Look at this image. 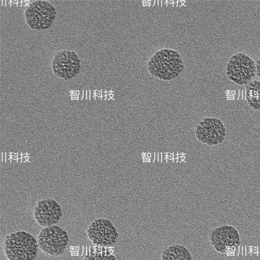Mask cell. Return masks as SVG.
<instances>
[{
    "instance_id": "1",
    "label": "cell",
    "mask_w": 260,
    "mask_h": 260,
    "mask_svg": "<svg viewBox=\"0 0 260 260\" xmlns=\"http://www.w3.org/2000/svg\"><path fill=\"white\" fill-rule=\"evenodd\" d=\"M147 69L156 78L168 81L179 77L184 71L185 65L178 51L165 48L150 56L147 62Z\"/></svg>"
},
{
    "instance_id": "2",
    "label": "cell",
    "mask_w": 260,
    "mask_h": 260,
    "mask_svg": "<svg viewBox=\"0 0 260 260\" xmlns=\"http://www.w3.org/2000/svg\"><path fill=\"white\" fill-rule=\"evenodd\" d=\"M38 248L35 237L23 231L10 234L3 243L4 254L8 260H35Z\"/></svg>"
},
{
    "instance_id": "3",
    "label": "cell",
    "mask_w": 260,
    "mask_h": 260,
    "mask_svg": "<svg viewBox=\"0 0 260 260\" xmlns=\"http://www.w3.org/2000/svg\"><path fill=\"white\" fill-rule=\"evenodd\" d=\"M225 74L229 80L236 84L246 85L256 75V62L246 53L237 52L229 60Z\"/></svg>"
},
{
    "instance_id": "4",
    "label": "cell",
    "mask_w": 260,
    "mask_h": 260,
    "mask_svg": "<svg viewBox=\"0 0 260 260\" xmlns=\"http://www.w3.org/2000/svg\"><path fill=\"white\" fill-rule=\"evenodd\" d=\"M57 15L55 7L47 1L37 0L28 5L24 12L27 25L32 29L42 31L48 29Z\"/></svg>"
},
{
    "instance_id": "5",
    "label": "cell",
    "mask_w": 260,
    "mask_h": 260,
    "mask_svg": "<svg viewBox=\"0 0 260 260\" xmlns=\"http://www.w3.org/2000/svg\"><path fill=\"white\" fill-rule=\"evenodd\" d=\"M67 232L59 226L43 228L38 236L39 248L47 255L57 257L62 254L69 243Z\"/></svg>"
},
{
    "instance_id": "6",
    "label": "cell",
    "mask_w": 260,
    "mask_h": 260,
    "mask_svg": "<svg viewBox=\"0 0 260 260\" xmlns=\"http://www.w3.org/2000/svg\"><path fill=\"white\" fill-rule=\"evenodd\" d=\"M51 68L56 76L66 81L70 80L80 73L81 60L74 51H59L52 59Z\"/></svg>"
},
{
    "instance_id": "7",
    "label": "cell",
    "mask_w": 260,
    "mask_h": 260,
    "mask_svg": "<svg viewBox=\"0 0 260 260\" xmlns=\"http://www.w3.org/2000/svg\"><path fill=\"white\" fill-rule=\"evenodd\" d=\"M226 127L220 119L206 117L196 126L195 135L201 143L215 146L224 141L226 135Z\"/></svg>"
},
{
    "instance_id": "8",
    "label": "cell",
    "mask_w": 260,
    "mask_h": 260,
    "mask_svg": "<svg viewBox=\"0 0 260 260\" xmlns=\"http://www.w3.org/2000/svg\"><path fill=\"white\" fill-rule=\"evenodd\" d=\"M86 233L93 245L106 247L113 246L119 237L112 222L104 218L93 221L88 226Z\"/></svg>"
},
{
    "instance_id": "9",
    "label": "cell",
    "mask_w": 260,
    "mask_h": 260,
    "mask_svg": "<svg viewBox=\"0 0 260 260\" xmlns=\"http://www.w3.org/2000/svg\"><path fill=\"white\" fill-rule=\"evenodd\" d=\"M35 221L43 228L56 225L63 216L61 206L52 198L39 201L34 208Z\"/></svg>"
},
{
    "instance_id": "10",
    "label": "cell",
    "mask_w": 260,
    "mask_h": 260,
    "mask_svg": "<svg viewBox=\"0 0 260 260\" xmlns=\"http://www.w3.org/2000/svg\"><path fill=\"white\" fill-rule=\"evenodd\" d=\"M211 246L217 252L225 253L237 248L241 244L240 235L233 226L222 225L213 230L210 236Z\"/></svg>"
},
{
    "instance_id": "11",
    "label": "cell",
    "mask_w": 260,
    "mask_h": 260,
    "mask_svg": "<svg viewBox=\"0 0 260 260\" xmlns=\"http://www.w3.org/2000/svg\"><path fill=\"white\" fill-rule=\"evenodd\" d=\"M245 101L251 109L260 111V80H253L246 85Z\"/></svg>"
},
{
    "instance_id": "12",
    "label": "cell",
    "mask_w": 260,
    "mask_h": 260,
    "mask_svg": "<svg viewBox=\"0 0 260 260\" xmlns=\"http://www.w3.org/2000/svg\"><path fill=\"white\" fill-rule=\"evenodd\" d=\"M192 258L190 251L186 247L175 244L163 251L161 260H192Z\"/></svg>"
},
{
    "instance_id": "13",
    "label": "cell",
    "mask_w": 260,
    "mask_h": 260,
    "mask_svg": "<svg viewBox=\"0 0 260 260\" xmlns=\"http://www.w3.org/2000/svg\"><path fill=\"white\" fill-rule=\"evenodd\" d=\"M113 251L112 247L90 246L89 251L85 255L83 260H116L115 256L112 254Z\"/></svg>"
},
{
    "instance_id": "14",
    "label": "cell",
    "mask_w": 260,
    "mask_h": 260,
    "mask_svg": "<svg viewBox=\"0 0 260 260\" xmlns=\"http://www.w3.org/2000/svg\"><path fill=\"white\" fill-rule=\"evenodd\" d=\"M256 75L260 79V55L256 62Z\"/></svg>"
},
{
    "instance_id": "15",
    "label": "cell",
    "mask_w": 260,
    "mask_h": 260,
    "mask_svg": "<svg viewBox=\"0 0 260 260\" xmlns=\"http://www.w3.org/2000/svg\"><path fill=\"white\" fill-rule=\"evenodd\" d=\"M86 100H90V90L87 89Z\"/></svg>"
},
{
    "instance_id": "16",
    "label": "cell",
    "mask_w": 260,
    "mask_h": 260,
    "mask_svg": "<svg viewBox=\"0 0 260 260\" xmlns=\"http://www.w3.org/2000/svg\"><path fill=\"white\" fill-rule=\"evenodd\" d=\"M149 2H150V7H152L154 6L155 5V1H149Z\"/></svg>"
},
{
    "instance_id": "17",
    "label": "cell",
    "mask_w": 260,
    "mask_h": 260,
    "mask_svg": "<svg viewBox=\"0 0 260 260\" xmlns=\"http://www.w3.org/2000/svg\"><path fill=\"white\" fill-rule=\"evenodd\" d=\"M83 98L86 99V95H87V89H83Z\"/></svg>"
},
{
    "instance_id": "18",
    "label": "cell",
    "mask_w": 260,
    "mask_h": 260,
    "mask_svg": "<svg viewBox=\"0 0 260 260\" xmlns=\"http://www.w3.org/2000/svg\"><path fill=\"white\" fill-rule=\"evenodd\" d=\"M157 5L159 7H162V1H161V0L157 1Z\"/></svg>"
},
{
    "instance_id": "19",
    "label": "cell",
    "mask_w": 260,
    "mask_h": 260,
    "mask_svg": "<svg viewBox=\"0 0 260 260\" xmlns=\"http://www.w3.org/2000/svg\"><path fill=\"white\" fill-rule=\"evenodd\" d=\"M1 3H2V5L3 6H6L7 5H6V1L5 0H3L1 1Z\"/></svg>"
},
{
    "instance_id": "20",
    "label": "cell",
    "mask_w": 260,
    "mask_h": 260,
    "mask_svg": "<svg viewBox=\"0 0 260 260\" xmlns=\"http://www.w3.org/2000/svg\"><path fill=\"white\" fill-rule=\"evenodd\" d=\"M177 4H178L177 7H181V6H183V5L182 4V3L181 2V1H178Z\"/></svg>"
},
{
    "instance_id": "21",
    "label": "cell",
    "mask_w": 260,
    "mask_h": 260,
    "mask_svg": "<svg viewBox=\"0 0 260 260\" xmlns=\"http://www.w3.org/2000/svg\"><path fill=\"white\" fill-rule=\"evenodd\" d=\"M106 91H104L103 90H102V96H106Z\"/></svg>"
},
{
    "instance_id": "22",
    "label": "cell",
    "mask_w": 260,
    "mask_h": 260,
    "mask_svg": "<svg viewBox=\"0 0 260 260\" xmlns=\"http://www.w3.org/2000/svg\"><path fill=\"white\" fill-rule=\"evenodd\" d=\"M177 3L178 2H173V7L174 8H175V7H177V6H178Z\"/></svg>"
},
{
    "instance_id": "23",
    "label": "cell",
    "mask_w": 260,
    "mask_h": 260,
    "mask_svg": "<svg viewBox=\"0 0 260 260\" xmlns=\"http://www.w3.org/2000/svg\"><path fill=\"white\" fill-rule=\"evenodd\" d=\"M17 4V1H14V0H12L11 1V5H12V4Z\"/></svg>"
},
{
    "instance_id": "24",
    "label": "cell",
    "mask_w": 260,
    "mask_h": 260,
    "mask_svg": "<svg viewBox=\"0 0 260 260\" xmlns=\"http://www.w3.org/2000/svg\"><path fill=\"white\" fill-rule=\"evenodd\" d=\"M26 4L25 3V1H22V7H24V6H26Z\"/></svg>"
},
{
    "instance_id": "25",
    "label": "cell",
    "mask_w": 260,
    "mask_h": 260,
    "mask_svg": "<svg viewBox=\"0 0 260 260\" xmlns=\"http://www.w3.org/2000/svg\"><path fill=\"white\" fill-rule=\"evenodd\" d=\"M101 100L102 101L106 100V96H102L101 97Z\"/></svg>"
},
{
    "instance_id": "26",
    "label": "cell",
    "mask_w": 260,
    "mask_h": 260,
    "mask_svg": "<svg viewBox=\"0 0 260 260\" xmlns=\"http://www.w3.org/2000/svg\"><path fill=\"white\" fill-rule=\"evenodd\" d=\"M17 6L18 7L22 6V2L18 3L17 4Z\"/></svg>"
},
{
    "instance_id": "27",
    "label": "cell",
    "mask_w": 260,
    "mask_h": 260,
    "mask_svg": "<svg viewBox=\"0 0 260 260\" xmlns=\"http://www.w3.org/2000/svg\"><path fill=\"white\" fill-rule=\"evenodd\" d=\"M110 99H111V98L110 97V95H106V100H109Z\"/></svg>"
},
{
    "instance_id": "28",
    "label": "cell",
    "mask_w": 260,
    "mask_h": 260,
    "mask_svg": "<svg viewBox=\"0 0 260 260\" xmlns=\"http://www.w3.org/2000/svg\"><path fill=\"white\" fill-rule=\"evenodd\" d=\"M167 2L169 3V4H173V1L168 0Z\"/></svg>"
},
{
    "instance_id": "29",
    "label": "cell",
    "mask_w": 260,
    "mask_h": 260,
    "mask_svg": "<svg viewBox=\"0 0 260 260\" xmlns=\"http://www.w3.org/2000/svg\"><path fill=\"white\" fill-rule=\"evenodd\" d=\"M95 96H97V97H102V95H101L99 93H95Z\"/></svg>"
},
{
    "instance_id": "30",
    "label": "cell",
    "mask_w": 260,
    "mask_h": 260,
    "mask_svg": "<svg viewBox=\"0 0 260 260\" xmlns=\"http://www.w3.org/2000/svg\"><path fill=\"white\" fill-rule=\"evenodd\" d=\"M181 2L182 4L183 5V6H186L185 5V2H186V1H181Z\"/></svg>"
},
{
    "instance_id": "31",
    "label": "cell",
    "mask_w": 260,
    "mask_h": 260,
    "mask_svg": "<svg viewBox=\"0 0 260 260\" xmlns=\"http://www.w3.org/2000/svg\"><path fill=\"white\" fill-rule=\"evenodd\" d=\"M80 91L79 90H76V94L77 95H79V93H80Z\"/></svg>"
},
{
    "instance_id": "32",
    "label": "cell",
    "mask_w": 260,
    "mask_h": 260,
    "mask_svg": "<svg viewBox=\"0 0 260 260\" xmlns=\"http://www.w3.org/2000/svg\"><path fill=\"white\" fill-rule=\"evenodd\" d=\"M78 98H71V100H78Z\"/></svg>"
},
{
    "instance_id": "33",
    "label": "cell",
    "mask_w": 260,
    "mask_h": 260,
    "mask_svg": "<svg viewBox=\"0 0 260 260\" xmlns=\"http://www.w3.org/2000/svg\"><path fill=\"white\" fill-rule=\"evenodd\" d=\"M25 3L26 4V5H28V3H29V1H25Z\"/></svg>"
},
{
    "instance_id": "34",
    "label": "cell",
    "mask_w": 260,
    "mask_h": 260,
    "mask_svg": "<svg viewBox=\"0 0 260 260\" xmlns=\"http://www.w3.org/2000/svg\"><path fill=\"white\" fill-rule=\"evenodd\" d=\"M109 95H110V97L111 99H112V98H113V96H114V94H110Z\"/></svg>"
},
{
    "instance_id": "35",
    "label": "cell",
    "mask_w": 260,
    "mask_h": 260,
    "mask_svg": "<svg viewBox=\"0 0 260 260\" xmlns=\"http://www.w3.org/2000/svg\"><path fill=\"white\" fill-rule=\"evenodd\" d=\"M21 2H22V1L20 0V1H17V3H21Z\"/></svg>"
},
{
    "instance_id": "36",
    "label": "cell",
    "mask_w": 260,
    "mask_h": 260,
    "mask_svg": "<svg viewBox=\"0 0 260 260\" xmlns=\"http://www.w3.org/2000/svg\"><path fill=\"white\" fill-rule=\"evenodd\" d=\"M111 94H114V91H111Z\"/></svg>"
},
{
    "instance_id": "37",
    "label": "cell",
    "mask_w": 260,
    "mask_h": 260,
    "mask_svg": "<svg viewBox=\"0 0 260 260\" xmlns=\"http://www.w3.org/2000/svg\"><path fill=\"white\" fill-rule=\"evenodd\" d=\"M76 249L78 250H79V247H76Z\"/></svg>"
}]
</instances>
